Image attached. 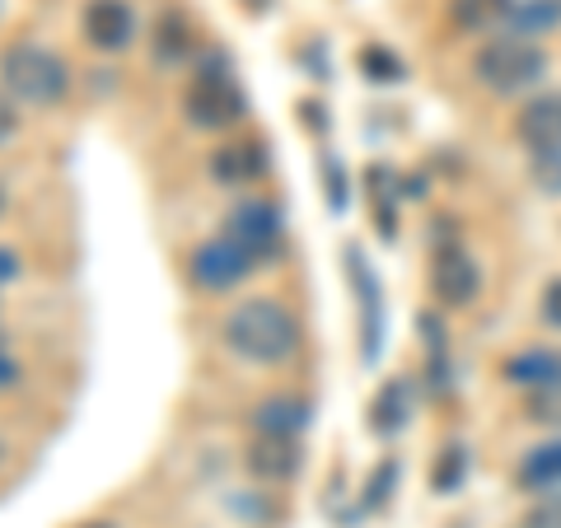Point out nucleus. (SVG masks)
Returning <instances> with one entry per match:
<instances>
[{"label":"nucleus","mask_w":561,"mask_h":528,"mask_svg":"<svg viewBox=\"0 0 561 528\" xmlns=\"http://www.w3.org/2000/svg\"><path fill=\"white\" fill-rule=\"evenodd\" d=\"M14 379H20V360H14L10 356V351L5 346H0V389H10V383Z\"/></svg>","instance_id":"c85d7f7f"},{"label":"nucleus","mask_w":561,"mask_h":528,"mask_svg":"<svg viewBox=\"0 0 561 528\" xmlns=\"http://www.w3.org/2000/svg\"><path fill=\"white\" fill-rule=\"evenodd\" d=\"M225 234L243 243L257 262H267L280 243V210L267 197H243L230 216H225Z\"/></svg>","instance_id":"0eeeda50"},{"label":"nucleus","mask_w":561,"mask_h":528,"mask_svg":"<svg viewBox=\"0 0 561 528\" xmlns=\"http://www.w3.org/2000/svg\"><path fill=\"white\" fill-rule=\"evenodd\" d=\"M393 482H398V459H383V463L375 468V478H370V491H365V509H379Z\"/></svg>","instance_id":"b1692460"},{"label":"nucleus","mask_w":561,"mask_h":528,"mask_svg":"<svg viewBox=\"0 0 561 528\" xmlns=\"http://www.w3.org/2000/svg\"><path fill=\"white\" fill-rule=\"evenodd\" d=\"M225 346L249 365H280L300 351V319L272 295H253L234 305L220 323Z\"/></svg>","instance_id":"f257e3e1"},{"label":"nucleus","mask_w":561,"mask_h":528,"mask_svg":"<svg viewBox=\"0 0 561 528\" xmlns=\"http://www.w3.org/2000/svg\"><path fill=\"white\" fill-rule=\"evenodd\" d=\"M249 421H253L257 435L300 439V431L309 426V402H300V398H267V402H257Z\"/></svg>","instance_id":"2eb2a0df"},{"label":"nucleus","mask_w":561,"mask_h":528,"mask_svg":"<svg viewBox=\"0 0 561 528\" xmlns=\"http://www.w3.org/2000/svg\"><path fill=\"white\" fill-rule=\"evenodd\" d=\"M538 309H542V323L561 332V276L548 280V290H542V305Z\"/></svg>","instance_id":"a878e982"},{"label":"nucleus","mask_w":561,"mask_h":528,"mask_svg":"<svg viewBox=\"0 0 561 528\" xmlns=\"http://www.w3.org/2000/svg\"><path fill=\"white\" fill-rule=\"evenodd\" d=\"M253 267H257V257L243 249V243H234L230 234L210 239V243H202V249L192 253V280H197L202 290H230Z\"/></svg>","instance_id":"423d86ee"},{"label":"nucleus","mask_w":561,"mask_h":528,"mask_svg":"<svg viewBox=\"0 0 561 528\" xmlns=\"http://www.w3.org/2000/svg\"><path fill=\"white\" fill-rule=\"evenodd\" d=\"M20 276V253H10V249H0V286H10V280Z\"/></svg>","instance_id":"c756f323"},{"label":"nucleus","mask_w":561,"mask_h":528,"mask_svg":"<svg viewBox=\"0 0 561 528\" xmlns=\"http://www.w3.org/2000/svg\"><path fill=\"white\" fill-rule=\"evenodd\" d=\"M346 272H351V286H360V309H365V328H360V356L375 360L379 356V332H383V319H379V280L370 272V262H365L360 249H346Z\"/></svg>","instance_id":"f8f14e48"},{"label":"nucleus","mask_w":561,"mask_h":528,"mask_svg":"<svg viewBox=\"0 0 561 528\" xmlns=\"http://www.w3.org/2000/svg\"><path fill=\"white\" fill-rule=\"evenodd\" d=\"M360 70H365V80H375V84H398L402 80V61L393 57L389 47H365L360 51Z\"/></svg>","instance_id":"412c9836"},{"label":"nucleus","mask_w":561,"mask_h":528,"mask_svg":"<svg viewBox=\"0 0 561 528\" xmlns=\"http://www.w3.org/2000/svg\"><path fill=\"white\" fill-rule=\"evenodd\" d=\"M183 113H187V122L197 131H225V127H234V122L249 113V99H243L230 61L225 57L202 61L197 80H192L187 94H183Z\"/></svg>","instance_id":"20e7f679"},{"label":"nucleus","mask_w":561,"mask_h":528,"mask_svg":"<svg viewBox=\"0 0 561 528\" xmlns=\"http://www.w3.org/2000/svg\"><path fill=\"white\" fill-rule=\"evenodd\" d=\"M515 482L519 491L529 496H548V491H561V435L557 439H542L538 449H529L515 468Z\"/></svg>","instance_id":"4468645a"},{"label":"nucleus","mask_w":561,"mask_h":528,"mask_svg":"<svg viewBox=\"0 0 561 528\" xmlns=\"http://www.w3.org/2000/svg\"><path fill=\"white\" fill-rule=\"evenodd\" d=\"M501 375H505V383L529 389V393L548 389V383L561 379V351H552V346H524V351H515V356L501 365Z\"/></svg>","instance_id":"ddd939ff"},{"label":"nucleus","mask_w":561,"mask_h":528,"mask_svg":"<svg viewBox=\"0 0 561 528\" xmlns=\"http://www.w3.org/2000/svg\"><path fill=\"white\" fill-rule=\"evenodd\" d=\"M243 463H249L257 482H290L305 468V449L300 439H286V435H257L249 454H243Z\"/></svg>","instance_id":"9d476101"},{"label":"nucleus","mask_w":561,"mask_h":528,"mask_svg":"<svg viewBox=\"0 0 561 528\" xmlns=\"http://www.w3.org/2000/svg\"><path fill=\"white\" fill-rule=\"evenodd\" d=\"M561 24V0H515L511 20H505L501 33H515V38H542Z\"/></svg>","instance_id":"f3484780"},{"label":"nucleus","mask_w":561,"mask_h":528,"mask_svg":"<svg viewBox=\"0 0 561 528\" xmlns=\"http://www.w3.org/2000/svg\"><path fill=\"white\" fill-rule=\"evenodd\" d=\"M529 173H534L538 192H548V197H561V146H557V150H538L534 164H529Z\"/></svg>","instance_id":"4be33fe9"},{"label":"nucleus","mask_w":561,"mask_h":528,"mask_svg":"<svg viewBox=\"0 0 561 528\" xmlns=\"http://www.w3.org/2000/svg\"><path fill=\"white\" fill-rule=\"evenodd\" d=\"M408 416H412V383L389 379L370 402V431L389 439V435H398L402 426H408Z\"/></svg>","instance_id":"dca6fc26"},{"label":"nucleus","mask_w":561,"mask_h":528,"mask_svg":"<svg viewBox=\"0 0 561 528\" xmlns=\"http://www.w3.org/2000/svg\"><path fill=\"white\" fill-rule=\"evenodd\" d=\"M187 51H192V33L183 24V14H160V24H154V61L179 66L187 61Z\"/></svg>","instance_id":"6ab92c4d"},{"label":"nucleus","mask_w":561,"mask_h":528,"mask_svg":"<svg viewBox=\"0 0 561 528\" xmlns=\"http://www.w3.org/2000/svg\"><path fill=\"white\" fill-rule=\"evenodd\" d=\"M468 468H472V454H468V445L454 439V445L440 449V459L431 463V486L440 491V496H454V491L468 482Z\"/></svg>","instance_id":"a211bd4d"},{"label":"nucleus","mask_w":561,"mask_h":528,"mask_svg":"<svg viewBox=\"0 0 561 528\" xmlns=\"http://www.w3.org/2000/svg\"><path fill=\"white\" fill-rule=\"evenodd\" d=\"M472 76H478L482 90L511 99V94H524L542 84L548 76V51L529 38H515V33H501V38H491L478 47V57H472Z\"/></svg>","instance_id":"f03ea898"},{"label":"nucleus","mask_w":561,"mask_h":528,"mask_svg":"<svg viewBox=\"0 0 561 528\" xmlns=\"http://www.w3.org/2000/svg\"><path fill=\"white\" fill-rule=\"evenodd\" d=\"M515 0H454V24L459 28H505Z\"/></svg>","instance_id":"aec40b11"},{"label":"nucleus","mask_w":561,"mask_h":528,"mask_svg":"<svg viewBox=\"0 0 561 528\" xmlns=\"http://www.w3.org/2000/svg\"><path fill=\"white\" fill-rule=\"evenodd\" d=\"M524 528H561V491H548L542 505H534L524 515Z\"/></svg>","instance_id":"393cba45"},{"label":"nucleus","mask_w":561,"mask_h":528,"mask_svg":"<svg viewBox=\"0 0 561 528\" xmlns=\"http://www.w3.org/2000/svg\"><path fill=\"white\" fill-rule=\"evenodd\" d=\"M529 421H538V426H561V379L529 393Z\"/></svg>","instance_id":"5701e85b"},{"label":"nucleus","mask_w":561,"mask_h":528,"mask_svg":"<svg viewBox=\"0 0 561 528\" xmlns=\"http://www.w3.org/2000/svg\"><path fill=\"white\" fill-rule=\"evenodd\" d=\"M431 290L445 309H468L482 290V267L459 243H440V253L431 262Z\"/></svg>","instance_id":"39448f33"},{"label":"nucleus","mask_w":561,"mask_h":528,"mask_svg":"<svg viewBox=\"0 0 561 528\" xmlns=\"http://www.w3.org/2000/svg\"><path fill=\"white\" fill-rule=\"evenodd\" d=\"M0 84H5L10 99L33 103V108H47V103L66 99L70 90V70L57 51H47L38 43H10L0 51Z\"/></svg>","instance_id":"7ed1b4c3"},{"label":"nucleus","mask_w":561,"mask_h":528,"mask_svg":"<svg viewBox=\"0 0 561 528\" xmlns=\"http://www.w3.org/2000/svg\"><path fill=\"white\" fill-rule=\"evenodd\" d=\"M136 38V14L127 0H90L84 5V43L99 51H127Z\"/></svg>","instance_id":"6e6552de"},{"label":"nucleus","mask_w":561,"mask_h":528,"mask_svg":"<svg viewBox=\"0 0 561 528\" xmlns=\"http://www.w3.org/2000/svg\"><path fill=\"white\" fill-rule=\"evenodd\" d=\"M20 131V113H14V99L10 94H0V146Z\"/></svg>","instance_id":"cd10ccee"},{"label":"nucleus","mask_w":561,"mask_h":528,"mask_svg":"<svg viewBox=\"0 0 561 528\" xmlns=\"http://www.w3.org/2000/svg\"><path fill=\"white\" fill-rule=\"evenodd\" d=\"M323 169H328V202L332 206H346V179H342V169H337V160H323Z\"/></svg>","instance_id":"bb28decb"},{"label":"nucleus","mask_w":561,"mask_h":528,"mask_svg":"<svg viewBox=\"0 0 561 528\" xmlns=\"http://www.w3.org/2000/svg\"><path fill=\"white\" fill-rule=\"evenodd\" d=\"M84 528H113V524H84Z\"/></svg>","instance_id":"7c9ffc66"},{"label":"nucleus","mask_w":561,"mask_h":528,"mask_svg":"<svg viewBox=\"0 0 561 528\" xmlns=\"http://www.w3.org/2000/svg\"><path fill=\"white\" fill-rule=\"evenodd\" d=\"M515 136L529 154L557 150L561 146V90H542L524 103L519 117H515Z\"/></svg>","instance_id":"1a4fd4ad"},{"label":"nucleus","mask_w":561,"mask_h":528,"mask_svg":"<svg viewBox=\"0 0 561 528\" xmlns=\"http://www.w3.org/2000/svg\"><path fill=\"white\" fill-rule=\"evenodd\" d=\"M0 210H5V192H0Z\"/></svg>","instance_id":"2f4dec72"},{"label":"nucleus","mask_w":561,"mask_h":528,"mask_svg":"<svg viewBox=\"0 0 561 528\" xmlns=\"http://www.w3.org/2000/svg\"><path fill=\"white\" fill-rule=\"evenodd\" d=\"M267 173V150L257 140H234V146H220L210 154V179L220 187H249Z\"/></svg>","instance_id":"9b49d317"}]
</instances>
